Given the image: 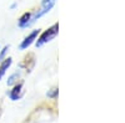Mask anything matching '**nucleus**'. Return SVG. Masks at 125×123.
Listing matches in <instances>:
<instances>
[{
	"instance_id": "nucleus-2",
	"label": "nucleus",
	"mask_w": 125,
	"mask_h": 123,
	"mask_svg": "<svg viewBox=\"0 0 125 123\" xmlns=\"http://www.w3.org/2000/svg\"><path fill=\"white\" fill-rule=\"evenodd\" d=\"M39 33H40V31H39V29H38V30H33V31H31V33H30V34H29L23 41H21V44H20V46H19L20 50H26V49H28V47H29V46L36 40V37L39 36Z\"/></svg>"
},
{
	"instance_id": "nucleus-5",
	"label": "nucleus",
	"mask_w": 125,
	"mask_h": 123,
	"mask_svg": "<svg viewBox=\"0 0 125 123\" xmlns=\"http://www.w3.org/2000/svg\"><path fill=\"white\" fill-rule=\"evenodd\" d=\"M11 64H13V58L11 57H6V58H4L1 61V64H0V80L4 77V75L6 74L8 68L11 66Z\"/></svg>"
},
{
	"instance_id": "nucleus-7",
	"label": "nucleus",
	"mask_w": 125,
	"mask_h": 123,
	"mask_svg": "<svg viewBox=\"0 0 125 123\" xmlns=\"http://www.w3.org/2000/svg\"><path fill=\"white\" fill-rule=\"evenodd\" d=\"M8 51H9V45H8V46H5V47L1 50V52H0V61H3V60L5 58V55H6Z\"/></svg>"
},
{
	"instance_id": "nucleus-3",
	"label": "nucleus",
	"mask_w": 125,
	"mask_h": 123,
	"mask_svg": "<svg viewBox=\"0 0 125 123\" xmlns=\"http://www.w3.org/2000/svg\"><path fill=\"white\" fill-rule=\"evenodd\" d=\"M23 95V83L14 85V88L9 92V97L11 101H18Z\"/></svg>"
},
{
	"instance_id": "nucleus-4",
	"label": "nucleus",
	"mask_w": 125,
	"mask_h": 123,
	"mask_svg": "<svg viewBox=\"0 0 125 123\" xmlns=\"http://www.w3.org/2000/svg\"><path fill=\"white\" fill-rule=\"evenodd\" d=\"M31 16H33V13H24L20 19L18 20V25L20 27H28L31 25Z\"/></svg>"
},
{
	"instance_id": "nucleus-6",
	"label": "nucleus",
	"mask_w": 125,
	"mask_h": 123,
	"mask_svg": "<svg viewBox=\"0 0 125 123\" xmlns=\"http://www.w3.org/2000/svg\"><path fill=\"white\" fill-rule=\"evenodd\" d=\"M19 77H20L19 72H15V74H13L11 76H10V77L8 78L6 83H8L9 86H14V85H16V83H18V78H19Z\"/></svg>"
},
{
	"instance_id": "nucleus-1",
	"label": "nucleus",
	"mask_w": 125,
	"mask_h": 123,
	"mask_svg": "<svg viewBox=\"0 0 125 123\" xmlns=\"http://www.w3.org/2000/svg\"><path fill=\"white\" fill-rule=\"evenodd\" d=\"M58 30H59V25H58V24H54L53 26H50L49 29H46L45 31L38 37V40H36V46L40 47V46H43L44 44L49 42V41L54 40L55 36L58 35Z\"/></svg>"
}]
</instances>
